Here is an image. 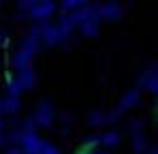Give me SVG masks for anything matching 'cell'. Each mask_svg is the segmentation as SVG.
Segmentation results:
<instances>
[{"mask_svg": "<svg viewBox=\"0 0 158 154\" xmlns=\"http://www.w3.org/2000/svg\"><path fill=\"white\" fill-rule=\"evenodd\" d=\"M98 143H103L107 148H115V146L120 143V135H118L115 130H109V133H105V135L98 137Z\"/></svg>", "mask_w": 158, "mask_h": 154, "instance_id": "obj_13", "label": "cell"}, {"mask_svg": "<svg viewBox=\"0 0 158 154\" xmlns=\"http://www.w3.org/2000/svg\"><path fill=\"white\" fill-rule=\"evenodd\" d=\"M41 154H60V150L53 146V143H47L43 141V148H41Z\"/></svg>", "mask_w": 158, "mask_h": 154, "instance_id": "obj_19", "label": "cell"}, {"mask_svg": "<svg viewBox=\"0 0 158 154\" xmlns=\"http://www.w3.org/2000/svg\"><path fill=\"white\" fill-rule=\"evenodd\" d=\"M15 83H17L19 92L30 90V88L36 83V75H34V71H32V69H24V71H19V73H17V79H15Z\"/></svg>", "mask_w": 158, "mask_h": 154, "instance_id": "obj_9", "label": "cell"}, {"mask_svg": "<svg viewBox=\"0 0 158 154\" xmlns=\"http://www.w3.org/2000/svg\"><path fill=\"white\" fill-rule=\"evenodd\" d=\"M88 122H90V126H103V124H105V118H103L101 111H92V113L88 116Z\"/></svg>", "mask_w": 158, "mask_h": 154, "instance_id": "obj_17", "label": "cell"}, {"mask_svg": "<svg viewBox=\"0 0 158 154\" xmlns=\"http://www.w3.org/2000/svg\"><path fill=\"white\" fill-rule=\"evenodd\" d=\"M0 43H2V32H0Z\"/></svg>", "mask_w": 158, "mask_h": 154, "instance_id": "obj_23", "label": "cell"}, {"mask_svg": "<svg viewBox=\"0 0 158 154\" xmlns=\"http://www.w3.org/2000/svg\"><path fill=\"white\" fill-rule=\"evenodd\" d=\"M69 19L73 26H81L85 22H101V13H98V4H83L75 11H71Z\"/></svg>", "mask_w": 158, "mask_h": 154, "instance_id": "obj_2", "label": "cell"}, {"mask_svg": "<svg viewBox=\"0 0 158 154\" xmlns=\"http://www.w3.org/2000/svg\"><path fill=\"white\" fill-rule=\"evenodd\" d=\"M79 28H81V34L83 36H96L98 34V22H85V24H81Z\"/></svg>", "mask_w": 158, "mask_h": 154, "instance_id": "obj_15", "label": "cell"}, {"mask_svg": "<svg viewBox=\"0 0 158 154\" xmlns=\"http://www.w3.org/2000/svg\"><path fill=\"white\" fill-rule=\"evenodd\" d=\"M98 13H101V19H109V22H113V19H120V17H122V9H120L115 2H109V4L98 6Z\"/></svg>", "mask_w": 158, "mask_h": 154, "instance_id": "obj_10", "label": "cell"}, {"mask_svg": "<svg viewBox=\"0 0 158 154\" xmlns=\"http://www.w3.org/2000/svg\"><path fill=\"white\" fill-rule=\"evenodd\" d=\"M139 94H141V92H139V88H132V90H128V92H126V94L120 99L118 107H115L113 111H109L107 116H103V118H105V122H115V120H118L122 113H126L131 107H135V105L139 103Z\"/></svg>", "mask_w": 158, "mask_h": 154, "instance_id": "obj_1", "label": "cell"}, {"mask_svg": "<svg viewBox=\"0 0 158 154\" xmlns=\"http://www.w3.org/2000/svg\"><path fill=\"white\" fill-rule=\"evenodd\" d=\"M53 13H56V4L53 2H45V4H39L32 11H28L26 15L30 19H34V22H47Z\"/></svg>", "mask_w": 158, "mask_h": 154, "instance_id": "obj_6", "label": "cell"}, {"mask_svg": "<svg viewBox=\"0 0 158 154\" xmlns=\"http://www.w3.org/2000/svg\"><path fill=\"white\" fill-rule=\"evenodd\" d=\"M56 28H58L60 39H62V41H66V39L71 36V32H73V28H75V26H73V22L69 19V15H64V17H60V22H58Z\"/></svg>", "mask_w": 158, "mask_h": 154, "instance_id": "obj_11", "label": "cell"}, {"mask_svg": "<svg viewBox=\"0 0 158 154\" xmlns=\"http://www.w3.org/2000/svg\"><path fill=\"white\" fill-rule=\"evenodd\" d=\"M41 148H43V139L36 133H22V141H19L22 154H41Z\"/></svg>", "mask_w": 158, "mask_h": 154, "instance_id": "obj_3", "label": "cell"}, {"mask_svg": "<svg viewBox=\"0 0 158 154\" xmlns=\"http://www.w3.org/2000/svg\"><path fill=\"white\" fill-rule=\"evenodd\" d=\"M4 126H6V124H4V122L0 120V146H4V143H6V135H4Z\"/></svg>", "mask_w": 158, "mask_h": 154, "instance_id": "obj_20", "label": "cell"}, {"mask_svg": "<svg viewBox=\"0 0 158 154\" xmlns=\"http://www.w3.org/2000/svg\"><path fill=\"white\" fill-rule=\"evenodd\" d=\"M45 2H53V0H17V9H19L22 13H28V11H32L34 6L45 4Z\"/></svg>", "mask_w": 158, "mask_h": 154, "instance_id": "obj_14", "label": "cell"}, {"mask_svg": "<svg viewBox=\"0 0 158 154\" xmlns=\"http://www.w3.org/2000/svg\"><path fill=\"white\" fill-rule=\"evenodd\" d=\"M32 56L34 53H30L28 49H24L22 45H19V49L13 53V60H11V64H13V69L19 73V71H24V69H30V62H32Z\"/></svg>", "mask_w": 158, "mask_h": 154, "instance_id": "obj_7", "label": "cell"}, {"mask_svg": "<svg viewBox=\"0 0 158 154\" xmlns=\"http://www.w3.org/2000/svg\"><path fill=\"white\" fill-rule=\"evenodd\" d=\"M19 107H22V103H19V96H6V99L2 101V113L6 111V113L15 116V113L19 111Z\"/></svg>", "mask_w": 158, "mask_h": 154, "instance_id": "obj_12", "label": "cell"}, {"mask_svg": "<svg viewBox=\"0 0 158 154\" xmlns=\"http://www.w3.org/2000/svg\"><path fill=\"white\" fill-rule=\"evenodd\" d=\"M0 116H2V101H0Z\"/></svg>", "mask_w": 158, "mask_h": 154, "instance_id": "obj_22", "label": "cell"}, {"mask_svg": "<svg viewBox=\"0 0 158 154\" xmlns=\"http://www.w3.org/2000/svg\"><path fill=\"white\" fill-rule=\"evenodd\" d=\"M132 150H135L137 154L148 152V143H145L143 135H132Z\"/></svg>", "mask_w": 158, "mask_h": 154, "instance_id": "obj_16", "label": "cell"}, {"mask_svg": "<svg viewBox=\"0 0 158 154\" xmlns=\"http://www.w3.org/2000/svg\"><path fill=\"white\" fill-rule=\"evenodd\" d=\"M96 154H107V152H96Z\"/></svg>", "mask_w": 158, "mask_h": 154, "instance_id": "obj_24", "label": "cell"}, {"mask_svg": "<svg viewBox=\"0 0 158 154\" xmlns=\"http://www.w3.org/2000/svg\"><path fill=\"white\" fill-rule=\"evenodd\" d=\"M39 39H41V43H45L47 47L62 43V39H60V34H58V28L52 26V24H47V22L39 24Z\"/></svg>", "mask_w": 158, "mask_h": 154, "instance_id": "obj_5", "label": "cell"}, {"mask_svg": "<svg viewBox=\"0 0 158 154\" xmlns=\"http://www.w3.org/2000/svg\"><path fill=\"white\" fill-rule=\"evenodd\" d=\"M32 120H34V124H39V126H52V122H53V105H52V101H41L39 103L36 113L32 116Z\"/></svg>", "mask_w": 158, "mask_h": 154, "instance_id": "obj_4", "label": "cell"}, {"mask_svg": "<svg viewBox=\"0 0 158 154\" xmlns=\"http://www.w3.org/2000/svg\"><path fill=\"white\" fill-rule=\"evenodd\" d=\"M141 88H145L148 92H152V94H156L158 90V75H156V64H152L150 66V71H145L143 77H141Z\"/></svg>", "mask_w": 158, "mask_h": 154, "instance_id": "obj_8", "label": "cell"}, {"mask_svg": "<svg viewBox=\"0 0 158 154\" xmlns=\"http://www.w3.org/2000/svg\"><path fill=\"white\" fill-rule=\"evenodd\" d=\"M88 0H62V9H66V11H75L79 6H83Z\"/></svg>", "mask_w": 158, "mask_h": 154, "instance_id": "obj_18", "label": "cell"}, {"mask_svg": "<svg viewBox=\"0 0 158 154\" xmlns=\"http://www.w3.org/2000/svg\"><path fill=\"white\" fill-rule=\"evenodd\" d=\"M6 154H22V150H19V148H15V146H11V148L6 150Z\"/></svg>", "mask_w": 158, "mask_h": 154, "instance_id": "obj_21", "label": "cell"}]
</instances>
